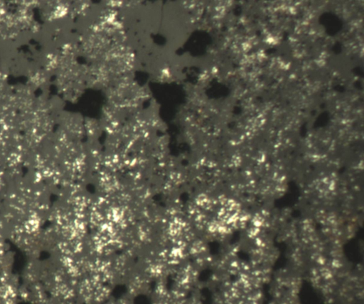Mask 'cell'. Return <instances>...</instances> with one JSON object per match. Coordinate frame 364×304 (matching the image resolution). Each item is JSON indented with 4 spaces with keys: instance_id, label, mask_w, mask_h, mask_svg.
Returning a JSON list of instances; mask_svg holds the SVG:
<instances>
[{
    "instance_id": "1",
    "label": "cell",
    "mask_w": 364,
    "mask_h": 304,
    "mask_svg": "<svg viewBox=\"0 0 364 304\" xmlns=\"http://www.w3.org/2000/svg\"><path fill=\"white\" fill-rule=\"evenodd\" d=\"M65 14V8L63 6H58L55 9L53 16L55 18H60V17L64 16Z\"/></svg>"
}]
</instances>
